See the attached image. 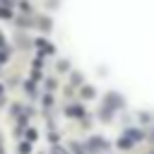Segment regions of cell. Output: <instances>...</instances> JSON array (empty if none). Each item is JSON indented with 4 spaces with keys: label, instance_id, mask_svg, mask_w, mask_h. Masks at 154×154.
I'll use <instances>...</instances> for the list:
<instances>
[{
    "label": "cell",
    "instance_id": "6da1fadb",
    "mask_svg": "<svg viewBox=\"0 0 154 154\" xmlns=\"http://www.w3.org/2000/svg\"><path fill=\"white\" fill-rule=\"evenodd\" d=\"M91 149H106V142H103L101 137H94V140H91Z\"/></svg>",
    "mask_w": 154,
    "mask_h": 154
},
{
    "label": "cell",
    "instance_id": "7a4b0ae2",
    "mask_svg": "<svg viewBox=\"0 0 154 154\" xmlns=\"http://www.w3.org/2000/svg\"><path fill=\"white\" fill-rule=\"evenodd\" d=\"M67 113H70V116H79V113H82V108H70Z\"/></svg>",
    "mask_w": 154,
    "mask_h": 154
},
{
    "label": "cell",
    "instance_id": "3957f363",
    "mask_svg": "<svg viewBox=\"0 0 154 154\" xmlns=\"http://www.w3.org/2000/svg\"><path fill=\"white\" fill-rule=\"evenodd\" d=\"M0 17H10V12H7V7H0Z\"/></svg>",
    "mask_w": 154,
    "mask_h": 154
},
{
    "label": "cell",
    "instance_id": "277c9868",
    "mask_svg": "<svg viewBox=\"0 0 154 154\" xmlns=\"http://www.w3.org/2000/svg\"><path fill=\"white\" fill-rule=\"evenodd\" d=\"M0 46H2V36H0Z\"/></svg>",
    "mask_w": 154,
    "mask_h": 154
}]
</instances>
